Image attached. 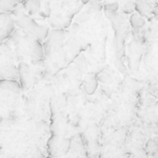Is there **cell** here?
Here are the masks:
<instances>
[{
	"label": "cell",
	"mask_w": 158,
	"mask_h": 158,
	"mask_svg": "<svg viewBox=\"0 0 158 158\" xmlns=\"http://www.w3.org/2000/svg\"><path fill=\"white\" fill-rule=\"evenodd\" d=\"M24 1H25V0H16V2H17V3H18L19 5H21V4H22V3H23Z\"/></svg>",
	"instance_id": "cell-13"
},
{
	"label": "cell",
	"mask_w": 158,
	"mask_h": 158,
	"mask_svg": "<svg viewBox=\"0 0 158 158\" xmlns=\"http://www.w3.org/2000/svg\"><path fill=\"white\" fill-rule=\"evenodd\" d=\"M14 15V22L15 25L21 28L28 34L34 36L39 42H43L46 40L48 34V28L43 25L37 24L33 19H31L28 15H26L23 11V6H16L11 12Z\"/></svg>",
	"instance_id": "cell-1"
},
{
	"label": "cell",
	"mask_w": 158,
	"mask_h": 158,
	"mask_svg": "<svg viewBox=\"0 0 158 158\" xmlns=\"http://www.w3.org/2000/svg\"><path fill=\"white\" fill-rule=\"evenodd\" d=\"M135 10L142 17H145V16H148L152 12L153 7L148 2H146L144 0H136L135 1Z\"/></svg>",
	"instance_id": "cell-5"
},
{
	"label": "cell",
	"mask_w": 158,
	"mask_h": 158,
	"mask_svg": "<svg viewBox=\"0 0 158 158\" xmlns=\"http://www.w3.org/2000/svg\"><path fill=\"white\" fill-rule=\"evenodd\" d=\"M15 30L13 17L7 12H0V42L8 38Z\"/></svg>",
	"instance_id": "cell-2"
},
{
	"label": "cell",
	"mask_w": 158,
	"mask_h": 158,
	"mask_svg": "<svg viewBox=\"0 0 158 158\" xmlns=\"http://www.w3.org/2000/svg\"><path fill=\"white\" fill-rule=\"evenodd\" d=\"M18 70L13 65H4L0 67V80H17Z\"/></svg>",
	"instance_id": "cell-3"
},
{
	"label": "cell",
	"mask_w": 158,
	"mask_h": 158,
	"mask_svg": "<svg viewBox=\"0 0 158 158\" xmlns=\"http://www.w3.org/2000/svg\"><path fill=\"white\" fill-rule=\"evenodd\" d=\"M145 150L148 152V153H155V152H157L158 150V143L156 140H149L145 145Z\"/></svg>",
	"instance_id": "cell-10"
},
{
	"label": "cell",
	"mask_w": 158,
	"mask_h": 158,
	"mask_svg": "<svg viewBox=\"0 0 158 158\" xmlns=\"http://www.w3.org/2000/svg\"><path fill=\"white\" fill-rule=\"evenodd\" d=\"M89 1H90V0H81L82 4H88V3Z\"/></svg>",
	"instance_id": "cell-14"
},
{
	"label": "cell",
	"mask_w": 158,
	"mask_h": 158,
	"mask_svg": "<svg viewBox=\"0 0 158 158\" xmlns=\"http://www.w3.org/2000/svg\"><path fill=\"white\" fill-rule=\"evenodd\" d=\"M129 20H130V24H131V26H132V28H133V30L135 31L136 33L139 32L140 29L142 28L145 25V19L139 13L132 14Z\"/></svg>",
	"instance_id": "cell-7"
},
{
	"label": "cell",
	"mask_w": 158,
	"mask_h": 158,
	"mask_svg": "<svg viewBox=\"0 0 158 158\" xmlns=\"http://www.w3.org/2000/svg\"><path fill=\"white\" fill-rule=\"evenodd\" d=\"M23 9L26 10L30 15L36 14L40 10V0H25L22 3Z\"/></svg>",
	"instance_id": "cell-6"
},
{
	"label": "cell",
	"mask_w": 158,
	"mask_h": 158,
	"mask_svg": "<svg viewBox=\"0 0 158 158\" xmlns=\"http://www.w3.org/2000/svg\"><path fill=\"white\" fill-rule=\"evenodd\" d=\"M104 10L107 12H116L119 8V5L117 2H114V3H108L104 5Z\"/></svg>",
	"instance_id": "cell-12"
},
{
	"label": "cell",
	"mask_w": 158,
	"mask_h": 158,
	"mask_svg": "<svg viewBox=\"0 0 158 158\" xmlns=\"http://www.w3.org/2000/svg\"><path fill=\"white\" fill-rule=\"evenodd\" d=\"M97 1H101V0H97Z\"/></svg>",
	"instance_id": "cell-15"
},
{
	"label": "cell",
	"mask_w": 158,
	"mask_h": 158,
	"mask_svg": "<svg viewBox=\"0 0 158 158\" xmlns=\"http://www.w3.org/2000/svg\"><path fill=\"white\" fill-rule=\"evenodd\" d=\"M121 9H122V12L125 13V14H131L135 9V2L132 1V0L125 1V3L123 4Z\"/></svg>",
	"instance_id": "cell-9"
},
{
	"label": "cell",
	"mask_w": 158,
	"mask_h": 158,
	"mask_svg": "<svg viewBox=\"0 0 158 158\" xmlns=\"http://www.w3.org/2000/svg\"><path fill=\"white\" fill-rule=\"evenodd\" d=\"M0 90H4L7 92H11L14 94H19L20 91V83L17 80H0Z\"/></svg>",
	"instance_id": "cell-4"
},
{
	"label": "cell",
	"mask_w": 158,
	"mask_h": 158,
	"mask_svg": "<svg viewBox=\"0 0 158 158\" xmlns=\"http://www.w3.org/2000/svg\"><path fill=\"white\" fill-rule=\"evenodd\" d=\"M19 4L16 0H0V12L10 13Z\"/></svg>",
	"instance_id": "cell-8"
},
{
	"label": "cell",
	"mask_w": 158,
	"mask_h": 158,
	"mask_svg": "<svg viewBox=\"0 0 158 158\" xmlns=\"http://www.w3.org/2000/svg\"><path fill=\"white\" fill-rule=\"evenodd\" d=\"M97 86H98L97 81H90L89 82H88V83L85 85V90H86L87 94H94V92L96 91Z\"/></svg>",
	"instance_id": "cell-11"
}]
</instances>
